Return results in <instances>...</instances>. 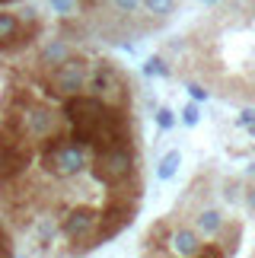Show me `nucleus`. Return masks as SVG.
Segmentation results:
<instances>
[{"mask_svg":"<svg viewBox=\"0 0 255 258\" xmlns=\"http://www.w3.org/2000/svg\"><path fill=\"white\" fill-rule=\"evenodd\" d=\"M86 150L90 147L77 144L74 137H64L57 131L48 141H42V166L54 178H74V175L86 172V166H90V153Z\"/></svg>","mask_w":255,"mask_h":258,"instance_id":"1","label":"nucleus"},{"mask_svg":"<svg viewBox=\"0 0 255 258\" xmlns=\"http://www.w3.org/2000/svg\"><path fill=\"white\" fill-rule=\"evenodd\" d=\"M93 178L109 188L124 185L128 178L137 175V156L131 144H118V147H105V150H96L93 156Z\"/></svg>","mask_w":255,"mask_h":258,"instance_id":"2","label":"nucleus"},{"mask_svg":"<svg viewBox=\"0 0 255 258\" xmlns=\"http://www.w3.org/2000/svg\"><path fill=\"white\" fill-rule=\"evenodd\" d=\"M86 89H90V96L102 99L105 105H115V108H128V99H131V89H128L121 71L112 61H99L96 67H90Z\"/></svg>","mask_w":255,"mask_h":258,"instance_id":"3","label":"nucleus"},{"mask_svg":"<svg viewBox=\"0 0 255 258\" xmlns=\"http://www.w3.org/2000/svg\"><path fill=\"white\" fill-rule=\"evenodd\" d=\"M86 80H90V61L86 57H74V54L57 67H51V71H45V89L57 99L83 93Z\"/></svg>","mask_w":255,"mask_h":258,"instance_id":"4","label":"nucleus"},{"mask_svg":"<svg viewBox=\"0 0 255 258\" xmlns=\"http://www.w3.org/2000/svg\"><path fill=\"white\" fill-rule=\"evenodd\" d=\"M137 217V198H112L109 204L99 211V220H96V230H93V236L86 239V249L90 245H102V242H109V239H115L124 226H131V220Z\"/></svg>","mask_w":255,"mask_h":258,"instance_id":"5","label":"nucleus"},{"mask_svg":"<svg viewBox=\"0 0 255 258\" xmlns=\"http://www.w3.org/2000/svg\"><path fill=\"white\" fill-rule=\"evenodd\" d=\"M4 118H13V121H19V127L26 131L29 141H48L51 134L61 131V115L54 112L51 105H45V102H29L19 108L16 115H4Z\"/></svg>","mask_w":255,"mask_h":258,"instance_id":"6","label":"nucleus"},{"mask_svg":"<svg viewBox=\"0 0 255 258\" xmlns=\"http://www.w3.org/2000/svg\"><path fill=\"white\" fill-rule=\"evenodd\" d=\"M96 220H99V211H93L90 204H77L61 217L57 233H61L64 239H71V242H86L93 236V230H96Z\"/></svg>","mask_w":255,"mask_h":258,"instance_id":"7","label":"nucleus"},{"mask_svg":"<svg viewBox=\"0 0 255 258\" xmlns=\"http://www.w3.org/2000/svg\"><path fill=\"white\" fill-rule=\"evenodd\" d=\"M192 226H195V233H198L201 239H217V236L227 230V217H223L217 207L204 204V207H198V211H195Z\"/></svg>","mask_w":255,"mask_h":258,"instance_id":"8","label":"nucleus"},{"mask_svg":"<svg viewBox=\"0 0 255 258\" xmlns=\"http://www.w3.org/2000/svg\"><path fill=\"white\" fill-rule=\"evenodd\" d=\"M169 252L185 255V258H195L201 252V236L195 233V226H175L169 233Z\"/></svg>","mask_w":255,"mask_h":258,"instance_id":"9","label":"nucleus"},{"mask_svg":"<svg viewBox=\"0 0 255 258\" xmlns=\"http://www.w3.org/2000/svg\"><path fill=\"white\" fill-rule=\"evenodd\" d=\"M71 57V42L67 38H48V42L42 45V51H38L35 64L42 67V71H51V67H57L61 61H67Z\"/></svg>","mask_w":255,"mask_h":258,"instance_id":"10","label":"nucleus"},{"mask_svg":"<svg viewBox=\"0 0 255 258\" xmlns=\"http://www.w3.org/2000/svg\"><path fill=\"white\" fill-rule=\"evenodd\" d=\"M141 7H144L150 16H156V19H166V16H172V13H175L179 0H141Z\"/></svg>","mask_w":255,"mask_h":258,"instance_id":"11","label":"nucleus"},{"mask_svg":"<svg viewBox=\"0 0 255 258\" xmlns=\"http://www.w3.org/2000/svg\"><path fill=\"white\" fill-rule=\"evenodd\" d=\"M179 166H182V156H179V150H169L160 160V169H156V178L160 182H166V178H172L175 172H179Z\"/></svg>","mask_w":255,"mask_h":258,"instance_id":"12","label":"nucleus"},{"mask_svg":"<svg viewBox=\"0 0 255 258\" xmlns=\"http://www.w3.org/2000/svg\"><path fill=\"white\" fill-rule=\"evenodd\" d=\"M102 4L118 16H134L137 10H141V0H102Z\"/></svg>","mask_w":255,"mask_h":258,"instance_id":"13","label":"nucleus"},{"mask_svg":"<svg viewBox=\"0 0 255 258\" xmlns=\"http://www.w3.org/2000/svg\"><path fill=\"white\" fill-rule=\"evenodd\" d=\"M144 74H147V77H169V67H166L163 57H147Z\"/></svg>","mask_w":255,"mask_h":258,"instance_id":"14","label":"nucleus"},{"mask_svg":"<svg viewBox=\"0 0 255 258\" xmlns=\"http://www.w3.org/2000/svg\"><path fill=\"white\" fill-rule=\"evenodd\" d=\"M48 4H51V10L57 16H71V13H77L80 0H48Z\"/></svg>","mask_w":255,"mask_h":258,"instance_id":"15","label":"nucleus"},{"mask_svg":"<svg viewBox=\"0 0 255 258\" xmlns=\"http://www.w3.org/2000/svg\"><path fill=\"white\" fill-rule=\"evenodd\" d=\"M198 118H201V115H198V105H195V102L182 108V121L188 124V127H195V124H198Z\"/></svg>","mask_w":255,"mask_h":258,"instance_id":"16","label":"nucleus"},{"mask_svg":"<svg viewBox=\"0 0 255 258\" xmlns=\"http://www.w3.org/2000/svg\"><path fill=\"white\" fill-rule=\"evenodd\" d=\"M156 124H160L163 131H169V127L175 124V115L169 112V108H160V112H156Z\"/></svg>","mask_w":255,"mask_h":258,"instance_id":"17","label":"nucleus"},{"mask_svg":"<svg viewBox=\"0 0 255 258\" xmlns=\"http://www.w3.org/2000/svg\"><path fill=\"white\" fill-rule=\"evenodd\" d=\"M223 198L233 204V201H239V182L233 178V182H223Z\"/></svg>","mask_w":255,"mask_h":258,"instance_id":"18","label":"nucleus"},{"mask_svg":"<svg viewBox=\"0 0 255 258\" xmlns=\"http://www.w3.org/2000/svg\"><path fill=\"white\" fill-rule=\"evenodd\" d=\"M7 255H13V245H10V233L0 223V258H7Z\"/></svg>","mask_w":255,"mask_h":258,"instance_id":"19","label":"nucleus"},{"mask_svg":"<svg viewBox=\"0 0 255 258\" xmlns=\"http://www.w3.org/2000/svg\"><path fill=\"white\" fill-rule=\"evenodd\" d=\"M188 96L195 99V102H204V99H208V89L198 86V83H192V86H188Z\"/></svg>","mask_w":255,"mask_h":258,"instance_id":"20","label":"nucleus"},{"mask_svg":"<svg viewBox=\"0 0 255 258\" xmlns=\"http://www.w3.org/2000/svg\"><path fill=\"white\" fill-rule=\"evenodd\" d=\"M246 207H249V214H255V185L246 188Z\"/></svg>","mask_w":255,"mask_h":258,"instance_id":"21","label":"nucleus"},{"mask_svg":"<svg viewBox=\"0 0 255 258\" xmlns=\"http://www.w3.org/2000/svg\"><path fill=\"white\" fill-rule=\"evenodd\" d=\"M242 124H249V121H255V112H242V118H239Z\"/></svg>","mask_w":255,"mask_h":258,"instance_id":"22","label":"nucleus"},{"mask_svg":"<svg viewBox=\"0 0 255 258\" xmlns=\"http://www.w3.org/2000/svg\"><path fill=\"white\" fill-rule=\"evenodd\" d=\"M249 134H252V137H255V121H249Z\"/></svg>","mask_w":255,"mask_h":258,"instance_id":"23","label":"nucleus"},{"mask_svg":"<svg viewBox=\"0 0 255 258\" xmlns=\"http://www.w3.org/2000/svg\"><path fill=\"white\" fill-rule=\"evenodd\" d=\"M7 4H16V0H0V7H7Z\"/></svg>","mask_w":255,"mask_h":258,"instance_id":"24","label":"nucleus"},{"mask_svg":"<svg viewBox=\"0 0 255 258\" xmlns=\"http://www.w3.org/2000/svg\"><path fill=\"white\" fill-rule=\"evenodd\" d=\"M99 4H102V0H99Z\"/></svg>","mask_w":255,"mask_h":258,"instance_id":"25","label":"nucleus"}]
</instances>
